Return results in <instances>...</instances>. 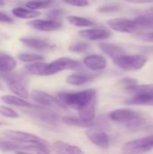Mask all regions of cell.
<instances>
[{
    "label": "cell",
    "instance_id": "1",
    "mask_svg": "<svg viewBox=\"0 0 153 154\" xmlns=\"http://www.w3.org/2000/svg\"><path fill=\"white\" fill-rule=\"evenodd\" d=\"M58 98L67 106L78 111V117L85 120H94L96 110V90L90 88L78 92H60Z\"/></svg>",
    "mask_w": 153,
    "mask_h": 154
},
{
    "label": "cell",
    "instance_id": "2",
    "mask_svg": "<svg viewBox=\"0 0 153 154\" xmlns=\"http://www.w3.org/2000/svg\"><path fill=\"white\" fill-rule=\"evenodd\" d=\"M107 25L114 31L133 33L153 29V15L142 14L133 19L129 18H114L107 21Z\"/></svg>",
    "mask_w": 153,
    "mask_h": 154
},
{
    "label": "cell",
    "instance_id": "3",
    "mask_svg": "<svg viewBox=\"0 0 153 154\" xmlns=\"http://www.w3.org/2000/svg\"><path fill=\"white\" fill-rule=\"evenodd\" d=\"M4 135L6 139L19 143L24 147V151L26 152H41V153H49L50 145L49 143L43 140L42 138L34 135L30 133L22 132L18 130H5Z\"/></svg>",
    "mask_w": 153,
    "mask_h": 154
},
{
    "label": "cell",
    "instance_id": "4",
    "mask_svg": "<svg viewBox=\"0 0 153 154\" xmlns=\"http://www.w3.org/2000/svg\"><path fill=\"white\" fill-rule=\"evenodd\" d=\"M108 116L111 121L117 124H124L130 130H136L145 125V119L142 115L132 109H115L110 112Z\"/></svg>",
    "mask_w": 153,
    "mask_h": 154
},
{
    "label": "cell",
    "instance_id": "5",
    "mask_svg": "<svg viewBox=\"0 0 153 154\" xmlns=\"http://www.w3.org/2000/svg\"><path fill=\"white\" fill-rule=\"evenodd\" d=\"M147 62V58L142 54L128 55L126 53L114 59V63L125 71H135L142 69Z\"/></svg>",
    "mask_w": 153,
    "mask_h": 154
},
{
    "label": "cell",
    "instance_id": "6",
    "mask_svg": "<svg viewBox=\"0 0 153 154\" xmlns=\"http://www.w3.org/2000/svg\"><path fill=\"white\" fill-rule=\"evenodd\" d=\"M0 76L3 78V79L5 81L9 89L14 94H15L16 96L22 97L23 98H26L29 97L26 79L23 76L19 74L11 73V72L0 74Z\"/></svg>",
    "mask_w": 153,
    "mask_h": 154
},
{
    "label": "cell",
    "instance_id": "7",
    "mask_svg": "<svg viewBox=\"0 0 153 154\" xmlns=\"http://www.w3.org/2000/svg\"><path fill=\"white\" fill-rule=\"evenodd\" d=\"M80 68H81V64L79 61L70 58L61 57L53 60L50 63H47L46 69H45V76L54 75L63 70L78 69Z\"/></svg>",
    "mask_w": 153,
    "mask_h": 154
},
{
    "label": "cell",
    "instance_id": "8",
    "mask_svg": "<svg viewBox=\"0 0 153 154\" xmlns=\"http://www.w3.org/2000/svg\"><path fill=\"white\" fill-rule=\"evenodd\" d=\"M153 149V134L126 143L123 146L124 153H144Z\"/></svg>",
    "mask_w": 153,
    "mask_h": 154
},
{
    "label": "cell",
    "instance_id": "9",
    "mask_svg": "<svg viewBox=\"0 0 153 154\" xmlns=\"http://www.w3.org/2000/svg\"><path fill=\"white\" fill-rule=\"evenodd\" d=\"M31 97L35 103L43 106H50L54 108H66V106L57 97L50 95L47 92L41 90H32L31 93Z\"/></svg>",
    "mask_w": 153,
    "mask_h": 154
},
{
    "label": "cell",
    "instance_id": "10",
    "mask_svg": "<svg viewBox=\"0 0 153 154\" xmlns=\"http://www.w3.org/2000/svg\"><path fill=\"white\" fill-rule=\"evenodd\" d=\"M86 135L89 141L97 147L101 149H107L109 147V137L104 131L91 127L87 128L86 131Z\"/></svg>",
    "mask_w": 153,
    "mask_h": 154
},
{
    "label": "cell",
    "instance_id": "11",
    "mask_svg": "<svg viewBox=\"0 0 153 154\" xmlns=\"http://www.w3.org/2000/svg\"><path fill=\"white\" fill-rule=\"evenodd\" d=\"M28 24L38 31H42V32H52V31H57L62 28V23L57 20L54 19H33L28 23Z\"/></svg>",
    "mask_w": 153,
    "mask_h": 154
},
{
    "label": "cell",
    "instance_id": "12",
    "mask_svg": "<svg viewBox=\"0 0 153 154\" xmlns=\"http://www.w3.org/2000/svg\"><path fill=\"white\" fill-rule=\"evenodd\" d=\"M83 64L93 71H99L103 70L107 66V60L102 55L97 54H91L87 55L83 60Z\"/></svg>",
    "mask_w": 153,
    "mask_h": 154
},
{
    "label": "cell",
    "instance_id": "13",
    "mask_svg": "<svg viewBox=\"0 0 153 154\" xmlns=\"http://www.w3.org/2000/svg\"><path fill=\"white\" fill-rule=\"evenodd\" d=\"M79 35L90 41H101L111 37L112 32L104 28H90L80 31Z\"/></svg>",
    "mask_w": 153,
    "mask_h": 154
},
{
    "label": "cell",
    "instance_id": "14",
    "mask_svg": "<svg viewBox=\"0 0 153 154\" xmlns=\"http://www.w3.org/2000/svg\"><path fill=\"white\" fill-rule=\"evenodd\" d=\"M20 42L24 44L25 46L38 50V51H49L55 48L54 44H51L48 41L41 40V39H35V38H21Z\"/></svg>",
    "mask_w": 153,
    "mask_h": 154
},
{
    "label": "cell",
    "instance_id": "15",
    "mask_svg": "<svg viewBox=\"0 0 153 154\" xmlns=\"http://www.w3.org/2000/svg\"><path fill=\"white\" fill-rule=\"evenodd\" d=\"M52 151L56 153L62 154H79L84 153V152L76 145L69 144L61 141H56L52 143Z\"/></svg>",
    "mask_w": 153,
    "mask_h": 154
},
{
    "label": "cell",
    "instance_id": "16",
    "mask_svg": "<svg viewBox=\"0 0 153 154\" xmlns=\"http://www.w3.org/2000/svg\"><path fill=\"white\" fill-rule=\"evenodd\" d=\"M99 74H72L67 78V83L72 86H82L94 80Z\"/></svg>",
    "mask_w": 153,
    "mask_h": 154
},
{
    "label": "cell",
    "instance_id": "17",
    "mask_svg": "<svg viewBox=\"0 0 153 154\" xmlns=\"http://www.w3.org/2000/svg\"><path fill=\"white\" fill-rule=\"evenodd\" d=\"M62 122L70 126H76V127H83V128H91L96 127L97 125V122L94 120H85L80 117H63Z\"/></svg>",
    "mask_w": 153,
    "mask_h": 154
},
{
    "label": "cell",
    "instance_id": "18",
    "mask_svg": "<svg viewBox=\"0 0 153 154\" xmlns=\"http://www.w3.org/2000/svg\"><path fill=\"white\" fill-rule=\"evenodd\" d=\"M99 49L105 53L106 54L108 57H110L111 59H115L124 53L125 51L119 45H116V44H113V43H106V42H103V43H100L98 45Z\"/></svg>",
    "mask_w": 153,
    "mask_h": 154
},
{
    "label": "cell",
    "instance_id": "19",
    "mask_svg": "<svg viewBox=\"0 0 153 154\" xmlns=\"http://www.w3.org/2000/svg\"><path fill=\"white\" fill-rule=\"evenodd\" d=\"M35 118H38L43 123L54 125L59 120V116L49 110H41V107H37L36 110L32 114Z\"/></svg>",
    "mask_w": 153,
    "mask_h": 154
},
{
    "label": "cell",
    "instance_id": "20",
    "mask_svg": "<svg viewBox=\"0 0 153 154\" xmlns=\"http://www.w3.org/2000/svg\"><path fill=\"white\" fill-rule=\"evenodd\" d=\"M16 67V60L7 53L0 52V74L12 72Z\"/></svg>",
    "mask_w": 153,
    "mask_h": 154
},
{
    "label": "cell",
    "instance_id": "21",
    "mask_svg": "<svg viewBox=\"0 0 153 154\" xmlns=\"http://www.w3.org/2000/svg\"><path fill=\"white\" fill-rule=\"evenodd\" d=\"M126 91L131 93L133 96H153V84L138 85L137 83L125 88Z\"/></svg>",
    "mask_w": 153,
    "mask_h": 154
},
{
    "label": "cell",
    "instance_id": "22",
    "mask_svg": "<svg viewBox=\"0 0 153 154\" xmlns=\"http://www.w3.org/2000/svg\"><path fill=\"white\" fill-rule=\"evenodd\" d=\"M1 100L5 103L8 104L10 106H19V107H27V108H37L40 107L36 105H32L30 104L29 102L25 101L24 99L19 97H15V96H11V95H5L1 97Z\"/></svg>",
    "mask_w": 153,
    "mask_h": 154
},
{
    "label": "cell",
    "instance_id": "23",
    "mask_svg": "<svg viewBox=\"0 0 153 154\" xmlns=\"http://www.w3.org/2000/svg\"><path fill=\"white\" fill-rule=\"evenodd\" d=\"M12 14L20 19H35L41 15V12L30 8L16 7L12 10Z\"/></svg>",
    "mask_w": 153,
    "mask_h": 154
},
{
    "label": "cell",
    "instance_id": "24",
    "mask_svg": "<svg viewBox=\"0 0 153 154\" xmlns=\"http://www.w3.org/2000/svg\"><path fill=\"white\" fill-rule=\"evenodd\" d=\"M0 151L2 152H25L24 147L19 143L12 142L10 140H4L0 138Z\"/></svg>",
    "mask_w": 153,
    "mask_h": 154
},
{
    "label": "cell",
    "instance_id": "25",
    "mask_svg": "<svg viewBox=\"0 0 153 154\" xmlns=\"http://www.w3.org/2000/svg\"><path fill=\"white\" fill-rule=\"evenodd\" d=\"M47 63L41 61H35L29 63L25 66V69L29 74L32 75H38V76H45V69H46Z\"/></svg>",
    "mask_w": 153,
    "mask_h": 154
},
{
    "label": "cell",
    "instance_id": "26",
    "mask_svg": "<svg viewBox=\"0 0 153 154\" xmlns=\"http://www.w3.org/2000/svg\"><path fill=\"white\" fill-rule=\"evenodd\" d=\"M125 104L127 105H138V106H152L153 96H133L131 98L126 99Z\"/></svg>",
    "mask_w": 153,
    "mask_h": 154
},
{
    "label": "cell",
    "instance_id": "27",
    "mask_svg": "<svg viewBox=\"0 0 153 154\" xmlns=\"http://www.w3.org/2000/svg\"><path fill=\"white\" fill-rule=\"evenodd\" d=\"M67 21L73 26L76 27H90L94 25V22L90 19L77 16V15H69L67 16Z\"/></svg>",
    "mask_w": 153,
    "mask_h": 154
},
{
    "label": "cell",
    "instance_id": "28",
    "mask_svg": "<svg viewBox=\"0 0 153 154\" xmlns=\"http://www.w3.org/2000/svg\"><path fill=\"white\" fill-rule=\"evenodd\" d=\"M53 2L54 0H31L26 3V7L33 10H39L50 6Z\"/></svg>",
    "mask_w": 153,
    "mask_h": 154
},
{
    "label": "cell",
    "instance_id": "29",
    "mask_svg": "<svg viewBox=\"0 0 153 154\" xmlns=\"http://www.w3.org/2000/svg\"><path fill=\"white\" fill-rule=\"evenodd\" d=\"M17 57L20 60H22L23 62H27V63L41 61L44 60L43 56H41L40 54H35V53H20Z\"/></svg>",
    "mask_w": 153,
    "mask_h": 154
},
{
    "label": "cell",
    "instance_id": "30",
    "mask_svg": "<svg viewBox=\"0 0 153 154\" xmlns=\"http://www.w3.org/2000/svg\"><path fill=\"white\" fill-rule=\"evenodd\" d=\"M90 49V45L86 43V42H76L74 44H71L69 47V50L72 52H77V53H81V52H86Z\"/></svg>",
    "mask_w": 153,
    "mask_h": 154
},
{
    "label": "cell",
    "instance_id": "31",
    "mask_svg": "<svg viewBox=\"0 0 153 154\" xmlns=\"http://www.w3.org/2000/svg\"><path fill=\"white\" fill-rule=\"evenodd\" d=\"M0 115L8 118H19L20 116L16 111L5 106H0Z\"/></svg>",
    "mask_w": 153,
    "mask_h": 154
},
{
    "label": "cell",
    "instance_id": "32",
    "mask_svg": "<svg viewBox=\"0 0 153 154\" xmlns=\"http://www.w3.org/2000/svg\"><path fill=\"white\" fill-rule=\"evenodd\" d=\"M120 5H102L98 8V12L99 13H105V14H108V13H115L120 10Z\"/></svg>",
    "mask_w": 153,
    "mask_h": 154
},
{
    "label": "cell",
    "instance_id": "33",
    "mask_svg": "<svg viewBox=\"0 0 153 154\" xmlns=\"http://www.w3.org/2000/svg\"><path fill=\"white\" fill-rule=\"evenodd\" d=\"M64 3L77 7H85L88 5L87 0H62Z\"/></svg>",
    "mask_w": 153,
    "mask_h": 154
},
{
    "label": "cell",
    "instance_id": "34",
    "mask_svg": "<svg viewBox=\"0 0 153 154\" xmlns=\"http://www.w3.org/2000/svg\"><path fill=\"white\" fill-rule=\"evenodd\" d=\"M136 37L142 41L144 42H153V32H142L139 33L136 35Z\"/></svg>",
    "mask_w": 153,
    "mask_h": 154
},
{
    "label": "cell",
    "instance_id": "35",
    "mask_svg": "<svg viewBox=\"0 0 153 154\" xmlns=\"http://www.w3.org/2000/svg\"><path fill=\"white\" fill-rule=\"evenodd\" d=\"M62 14H63L62 10H60V9H54V10H51L50 12L48 13V16L50 17V19L56 20V18L60 17Z\"/></svg>",
    "mask_w": 153,
    "mask_h": 154
},
{
    "label": "cell",
    "instance_id": "36",
    "mask_svg": "<svg viewBox=\"0 0 153 154\" xmlns=\"http://www.w3.org/2000/svg\"><path fill=\"white\" fill-rule=\"evenodd\" d=\"M14 22V20L10 17L9 15L4 14V13H1L0 12V23H13Z\"/></svg>",
    "mask_w": 153,
    "mask_h": 154
},
{
    "label": "cell",
    "instance_id": "37",
    "mask_svg": "<svg viewBox=\"0 0 153 154\" xmlns=\"http://www.w3.org/2000/svg\"><path fill=\"white\" fill-rule=\"evenodd\" d=\"M126 2H132V3H135V4H145V3H151L153 0H124Z\"/></svg>",
    "mask_w": 153,
    "mask_h": 154
},
{
    "label": "cell",
    "instance_id": "38",
    "mask_svg": "<svg viewBox=\"0 0 153 154\" xmlns=\"http://www.w3.org/2000/svg\"><path fill=\"white\" fill-rule=\"evenodd\" d=\"M147 13H148L149 14H151V15H153V7H151L150 9H148Z\"/></svg>",
    "mask_w": 153,
    "mask_h": 154
},
{
    "label": "cell",
    "instance_id": "39",
    "mask_svg": "<svg viewBox=\"0 0 153 154\" xmlns=\"http://www.w3.org/2000/svg\"><path fill=\"white\" fill-rule=\"evenodd\" d=\"M5 4V0H0V6H3Z\"/></svg>",
    "mask_w": 153,
    "mask_h": 154
},
{
    "label": "cell",
    "instance_id": "40",
    "mask_svg": "<svg viewBox=\"0 0 153 154\" xmlns=\"http://www.w3.org/2000/svg\"><path fill=\"white\" fill-rule=\"evenodd\" d=\"M0 88H1V84H0Z\"/></svg>",
    "mask_w": 153,
    "mask_h": 154
},
{
    "label": "cell",
    "instance_id": "41",
    "mask_svg": "<svg viewBox=\"0 0 153 154\" xmlns=\"http://www.w3.org/2000/svg\"><path fill=\"white\" fill-rule=\"evenodd\" d=\"M0 125H1V123H0Z\"/></svg>",
    "mask_w": 153,
    "mask_h": 154
}]
</instances>
